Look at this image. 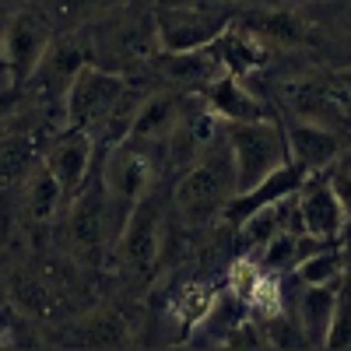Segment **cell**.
<instances>
[{
  "instance_id": "cell-27",
  "label": "cell",
  "mask_w": 351,
  "mask_h": 351,
  "mask_svg": "<svg viewBox=\"0 0 351 351\" xmlns=\"http://www.w3.org/2000/svg\"><path fill=\"white\" fill-rule=\"evenodd\" d=\"M0 64H4V18H0Z\"/></svg>"
},
{
  "instance_id": "cell-2",
  "label": "cell",
  "mask_w": 351,
  "mask_h": 351,
  "mask_svg": "<svg viewBox=\"0 0 351 351\" xmlns=\"http://www.w3.org/2000/svg\"><path fill=\"white\" fill-rule=\"evenodd\" d=\"M232 197H236V165L228 141L221 137L180 176L172 190V215L186 228H204L225 215Z\"/></svg>"
},
{
  "instance_id": "cell-16",
  "label": "cell",
  "mask_w": 351,
  "mask_h": 351,
  "mask_svg": "<svg viewBox=\"0 0 351 351\" xmlns=\"http://www.w3.org/2000/svg\"><path fill=\"white\" fill-rule=\"evenodd\" d=\"M211 46H215V53H218L225 74H236V77H250V74H256L263 64L271 60V46L260 43L250 28H243L236 18L228 21V28H225V32H221Z\"/></svg>"
},
{
  "instance_id": "cell-11",
  "label": "cell",
  "mask_w": 351,
  "mask_h": 351,
  "mask_svg": "<svg viewBox=\"0 0 351 351\" xmlns=\"http://www.w3.org/2000/svg\"><path fill=\"white\" fill-rule=\"evenodd\" d=\"M162 228H165V218H162V204L155 193H148L137 208L130 211L123 232H120V250L123 263L134 271V274H144L155 267V260L162 253Z\"/></svg>"
},
{
  "instance_id": "cell-10",
  "label": "cell",
  "mask_w": 351,
  "mask_h": 351,
  "mask_svg": "<svg viewBox=\"0 0 351 351\" xmlns=\"http://www.w3.org/2000/svg\"><path fill=\"white\" fill-rule=\"evenodd\" d=\"M95 158H99V144L84 127H64L43 152V165L49 169L53 180L64 186L67 197H74L84 186Z\"/></svg>"
},
{
  "instance_id": "cell-23",
  "label": "cell",
  "mask_w": 351,
  "mask_h": 351,
  "mask_svg": "<svg viewBox=\"0 0 351 351\" xmlns=\"http://www.w3.org/2000/svg\"><path fill=\"white\" fill-rule=\"evenodd\" d=\"M81 341H84V344H95V348H120V344L130 341V324H127L123 313L106 309V313H99V316L88 319Z\"/></svg>"
},
{
  "instance_id": "cell-20",
  "label": "cell",
  "mask_w": 351,
  "mask_h": 351,
  "mask_svg": "<svg viewBox=\"0 0 351 351\" xmlns=\"http://www.w3.org/2000/svg\"><path fill=\"white\" fill-rule=\"evenodd\" d=\"M36 4L53 25V32H74V28H84L112 8H120L123 0H36Z\"/></svg>"
},
{
  "instance_id": "cell-13",
  "label": "cell",
  "mask_w": 351,
  "mask_h": 351,
  "mask_svg": "<svg viewBox=\"0 0 351 351\" xmlns=\"http://www.w3.org/2000/svg\"><path fill=\"white\" fill-rule=\"evenodd\" d=\"M200 95L221 123H253V120H271V116H278L274 102L267 95L253 92L246 84V77H236V74L215 77Z\"/></svg>"
},
{
  "instance_id": "cell-25",
  "label": "cell",
  "mask_w": 351,
  "mask_h": 351,
  "mask_svg": "<svg viewBox=\"0 0 351 351\" xmlns=\"http://www.w3.org/2000/svg\"><path fill=\"white\" fill-rule=\"evenodd\" d=\"M327 180L337 190L341 204H344V215H348V228H344V239H351V144H344L341 155L334 158V165L327 169Z\"/></svg>"
},
{
  "instance_id": "cell-19",
  "label": "cell",
  "mask_w": 351,
  "mask_h": 351,
  "mask_svg": "<svg viewBox=\"0 0 351 351\" xmlns=\"http://www.w3.org/2000/svg\"><path fill=\"white\" fill-rule=\"evenodd\" d=\"M25 190H21V211H25V218L28 221H36V225H49V221H56L60 218V211H64V218H67V204H71V197L64 193V186L49 176V169L43 165V158H39V165L25 176V183H21Z\"/></svg>"
},
{
  "instance_id": "cell-18",
  "label": "cell",
  "mask_w": 351,
  "mask_h": 351,
  "mask_svg": "<svg viewBox=\"0 0 351 351\" xmlns=\"http://www.w3.org/2000/svg\"><path fill=\"white\" fill-rule=\"evenodd\" d=\"M11 302L32 319H43V324L67 316V295L56 285H49L39 271H18L11 278Z\"/></svg>"
},
{
  "instance_id": "cell-5",
  "label": "cell",
  "mask_w": 351,
  "mask_h": 351,
  "mask_svg": "<svg viewBox=\"0 0 351 351\" xmlns=\"http://www.w3.org/2000/svg\"><path fill=\"white\" fill-rule=\"evenodd\" d=\"M225 141L232 152V165H236V193L253 190L274 169L288 162V141H285L281 116L253 120V123H225Z\"/></svg>"
},
{
  "instance_id": "cell-6",
  "label": "cell",
  "mask_w": 351,
  "mask_h": 351,
  "mask_svg": "<svg viewBox=\"0 0 351 351\" xmlns=\"http://www.w3.org/2000/svg\"><path fill=\"white\" fill-rule=\"evenodd\" d=\"M155 21H158V43L169 53H183L215 43L228 21L232 11L218 0H190V4H158L155 0Z\"/></svg>"
},
{
  "instance_id": "cell-15",
  "label": "cell",
  "mask_w": 351,
  "mask_h": 351,
  "mask_svg": "<svg viewBox=\"0 0 351 351\" xmlns=\"http://www.w3.org/2000/svg\"><path fill=\"white\" fill-rule=\"evenodd\" d=\"M281 127H285V141H288V158L299 162L306 172H327L344 148L341 130L306 123V120H281Z\"/></svg>"
},
{
  "instance_id": "cell-14",
  "label": "cell",
  "mask_w": 351,
  "mask_h": 351,
  "mask_svg": "<svg viewBox=\"0 0 351 351\" xmlns=\"http://www.w3.org/2000/svg\"><path fill=\"white\" fill-rule=\"evenodd\" d=\"M243 28L267 43V46H278V49H302L316 39L313 28L291 11V8H281V4H260V8H246L239 18H236Z\"/></svg>"
},
{
  "instance_id": "cell-3",
  "label": "cell",
  "mask_w": 351,
  "mask_h": 351,
  "mask_svg": "<svg viewBox=\"0 0 351 351\" xmlns=\"http://www.w3.org/2000/svg\"><path fill=\"white\" fill-rule=\"evenodd\" d=\"M123 225H127V215L116 208V200L109 197V190L102 183V172H99V158H95L84 186L67 204L71 256H77L81 263H99L116 243H120Z\"/></svg>"
},
{
  "instance_id": "cell-17",
  "label": "cell",
  "mask_w": 351,
  "mask_h": 351,
  "mask_svg": "<svg viewBox=\"0 0 351 351\" xmlns=\"http://www.w3.org/2000/svg\"><path fill=\"white\" fill-rule=\"evenodd\" d=\"M334 309H337V285H302L291 316H295L309 348H327Z\"/></svg>"
},
{
  "instance_id": "cell-12",
  "label": "cell",
  "mask_w": 351,
  "mask_h": 351,
  "mask_svg": "<svg viewBox=\"0 0 351 351\" xmlns=\"http://www.w3.org/2000/svg\"><path fill=\"white\" fill-rule=\"evenodd\" d=\"M84 64H92V56H88V43H84L81 28H74V32H56L49 49H46V56H43V64H39V71H36V77L28 84L39 88L43 99L64 106L67 84L74 81V74Z\"/></svg>"
},
{
  "instance_id": "cell-4",
  "label": "cell",
  "mask_w": 351,
  "mask_h": 351,
  "mask_svg": "<svg viewBox=\"0 0 351 351\" xmlns=\"http://www.w3.org/2000/svg\"><path fill=\"white\" fill-rule=\"evenodd\" d=\"M169 165L165 158V144H152V141H141V137H127L112 148H99V172H102V183L109 190V197L116 200L127 218L137 204L155 193L158 186V176Z\"/></svg>"
},
{
  "instance_id": "cell-9",
  "label": "cell",
  "mask_w": 351,
  "mask_h": 351,
  "mask_svg": "<svg viewBox=\"0 0 351 351\" xmlns=\"http://www.w3.org/2000/svg\"><path fill=\"white\" fill-rule=\"evenodd\" d=\"M295 215L306 236L324 243H344L348 215L337 190L327 180V172H309L302 180V186L295 190Z\"/></svg>"
},
{
  "instance_id": "cell-7",
  "label": "cell",
  "mask_w": 351,
  "mask_h": 351,
  "mask_svg": "<svg viewBox=\"0 0 351 351\" xmlns=\"http://www.w3.org/2000/svg\"><path fill=\"white\" fill-rule=\"evenodd\" d=\"M127 88H130L127 74L99 67V64H84L64 92L67 127H84L88 134H95L99 123L116 109V102L127 95Z\"/></svg>"
},
{
  "instance_id": "cell-29",
  "label": "cell",
  "mask_w": 351,
  "mask_h": 351,
  "mask_svg": "<svg viewBox=\"0 0 351 351\" xmlns=\"http://www.w3.org/2000/svg\"><path fill=\"white\" fill-rule=\"evenodd\" d=\"M285 4H324V0H285Z\"/></svg>"
},
{
  "instance_id": "cell-24",
  "label": "cell",
  "mask_w": 351,
  "mask_h": 351,
  "mask_svg": "<svg viewBox=\"0 0 351 351\" xmlns=\"http://www.w3.org/2000/svg\"><path fill=\"white\" fill-rule=\"evenodd\" d=\"M327 348H351V281L348 278H341L337 285V309H334Z\"/></svg>"
},
{
  "instance_id": "cell-1",
  "label": "cell",
  "mask_w": 351,
  "mask_h": 351,
  "mask_svg": "<svg viewBox=\"0 0 351 351\" xmlns=\"http://www.w3.org/2000/svg\"><path fill=\"white\" fill-rule=\"evenodd\" d=\"M84 43L92 64L120 71L134 77L162 53L158 43V21H155V0H123L99 21L84 25Z\"/></svg>"
},
{
  "instance_id": "cell-8",
  "label": "cell",
  "mask_w": 351,
  "mask_h": 351,
  "mask_svg": "<svg viewBox=\"0 0 351 351\" xmlns=\"http://www.w3.org/2000/svg\"><path fill=\"white\" fill-rule=\"evenodd\" d=\"M53 36H56L53 25L46 21V14L39 11L36 0L28 8L14 11L11 18H4V64L18 84H28L36 77Z\"/></svg>"
},
{
  "instance_id": "cell-26",
  "label": "cell",
  "mask_w": 351,
  "mask_h": 351,
  "mask_svg": "<svg viewBox=\"0 0 351 351\" xmlns=\"http://www.w3.org/2000/svg\"><path fill=\"white\" fill-rule=\"evenodd\" d=\"M218 4L228 8V11H232V8H243V11H246V8H260V4H274V0H218Z\"/></svg>"
},
{
  "instance_id": "cell-28",
  "label": "cell",
  "mask_w": 351,
  "mask_h": 351,
  "mask_svg": "<svg viewBox=\"0 0 351 351\" xmlns=\"http://www.w3.org/2000/svg\"><path fill=\"white\" fill-rule=\"evenodd\" d=\"M8 344H11V337H8V330H4V327H0V348H8Z\"/></svg>"
},
{
  "instance_id": "cell-30",
  "label": "cell",
  "mask_w": 351,
  "mask_h": 351,
  "mask_svg": "<svg viewBox=\"0 0 351 351\" xmlns=\"http://www.w3.org/2000/svg\"><path fill=\"white\" fill-rule=\"evenodd\" d=\"M344 278H348V281H351V263H348V271H344Z\"/></svg>"
},
{
  "instance_id": "cell-22",
  "label": "cell",
  "mask_w": 351,
  "mask_h": 351,
  "mask_svg": "<svg viewBox=\"0 0 351 351\" xmlns=\"http://www.w3.org/2000/svg\"><path fill=\"white\" fill-rule=\"evenodd\" d=\"M39 148L32 137H8L0 141V186H18L25 183V176L39 165Z\"/></svg>"
},
{
  "instance_id": "cell-21",
  "label": "cell",
  "mask_w": 351,
  "mask_h": 351,
  "mask_svg": "<svg viewBox=\"0 0 351 351\" xmlns=\"http://www.w3.org/2000/svg\"><path fill=\"white\" fill-rule=\"evenodd\" d=\"M344 271H348L344 246L341 243H327V246L313 250L291 274L299 278V285H341Z\"/></svg>"
}]
</instances>
